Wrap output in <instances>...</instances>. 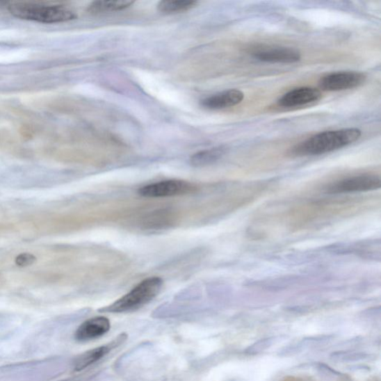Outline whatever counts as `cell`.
<instances>
[{
	"instance_id": "1",
	"label": "cell",
	"mask_w": 381,
	"mask_h": 381,
	"mask_svg": "<svg viewBox=\"0 0 381 381\" xmlns=\"http://www.w3.org/2000/svg\"><path fill=\"white\" fill-rule=\"evenodd\" d=\"M362 131L357 129H345L320 133L296 145L295 156L321 155L341 149L358 140Z\"/></svg>"
},
{
	"instance_id": "2",
	"label": "cell",
	"mask_w": 381,
	"mask_h": 381,
	"mask_svg": "<svg viewBox=\"0 0 381 381\" xmlns=\"http://www.w3.org/2000/svg\"><path fill=\"white\" fill-rule=\"evenodd\" d=\"M163 281L160 277L147 278L111 305L99 310L101 313L120 314L139 310L160 293Z\"/></svg>"
},
{
	"instance_id": "3",
	"label": "cell",
	"mask_w": 381,
	"mask_h": 381,
	"mask_svg": "<svg viewBox=\"0 0 381 381\" xmlns=\"http://www.w3.org/2000/svg\"><path fill=\"white\" fill-rule=\"evenodd\" d=\"M8 10L17 18L44 24L67 22L77 17L74 10L60 5L13 3L8 6Z\"/></svg>"
},
{
	"instance_id": "4",
	"label": "cell",
	"mask_w": 381,
	"mask_h": 381,
	"mask_svg": "<svg viewBox=\"0 0 381 381\" xmlns=\"http://www.w3.org/2000/svg\"><path fill=\"white\" fill-rule=\"evenodd\" d=\"M196 189L195 185L189 182L169 179L144 186L139 189L138 193L144 197L160 198L192 194Z\"/></svg>"
},
{
	"instance_id": "5",
	"label": "cell",
	"mask_w": 381,
	"mask_h": 381,
	"mask_svg": "<svg viewBox=\"0 0 381 381\" xmlns=\"http://www.w3.org/2000/svg\"><path fill=\"white\" fill-rule=\"evenodd\" d=\"M380 178L373 174H364L346 177L326 188L331 194L368 192L380 188Z\"/></svg>"
},
{
	"instance_id": "6",
	"label": "cell",
	"mask_w": 381,
	"mask_h": 381,
	"mask_svg": "<svg viewBox=\"0 0 381 381\" xmlns=\"http://www.w3.org/2000/svg\"><path fill=\"white\" fill-rule=\"evenodd\" d=\"M366 76L364 73L343 72L330 74L320 81V87L327 91L352 89L362 86Z\"/></svg>"
},
{
	"instance_id": "7",
	"label": "cell",
	"mask_w": 381,
	"mask_h": 381,
	"mask_svg": "<svg viewBox=\"0 0 381 381\" xmlns=\"http://www.w3.org/2000/svg\"><path fill=\"white\" fill-rule=\"evenodd\" d=\"M111 327L108 318L105 316H95L83 322L75 334L79 342H86L99 338L107 334Z\"/></svg>"
},
{
	"instance_id": "8",
	"label": "cell",
	"mask_w": 381,
	"mask_h": 381,
	"mask_svg": "<svg viewBox=\"0 0 381 381\" xmlns=\"http://www.w3.org/2000/svg\"><path fill=\"white\" fill-rule=\"evenodd\" d=\"M128 335L122 334L108 345H104L97 348L91 349L79 355L74 363V368L79 372L86 368L95 363H97L103 357L107 355L112 349L120 346L127 340Z\"/></svg>"
},
{
	"instance_id": "9",
	"label": "cell",
	"mask_w": 381,
	"mask_h": 381,
	"mask_svg": "<svg viewBox=\"0 0 381 381\" xmlns=\"http://www.w3.org/2000/svg\"><path fill=\"white\" fill-rule=\"evenodd\" d=\"M322 98L319 90L312 88H296L284 94L278 104L283 108H295L318 102Z\"/></svg>"
},
{
	"instance_id": "10",
	"label": "cell",
	"mask_w": 381,
	"mask_h": 381,
	"mask_svg": "<svg viewBox=\"0 0 381 381\" xmlns=\"http://www.w3.org/2000/svg\"><path fill=\"white\" fill-rule=\"evenodd\" d=\"M264 62L292 63L301 59L300 52L293 48L274 47L259 49L252 54Z\"/></svg>"
},
{
	"instance_id": "11",
	"label": "cell",
	"mask_w": 381,
	"mask_h": 381,
	"mask_svg": "<svg viewBox=\"0 0 381 381\" xmlns=\"http://www.w3.org/2000/svg\"><path fill=\"white\" fill-rule=\"evenodd\" d=\"M245 95L238 90H229L211 95L202 101L204 108L210 110H222L240 104Z\"/></svg>"
},
{
	"instance_id": "12",
	"label": "cell",
	"mask_w": 381,
	"mask_h": 381,
	"mask_svg": "<svg viewBox=\"0 0 381 381\" xmlns=\"http://www.w3.org/2000/svg\"><path fill=\"white\" fill-rule=\"evenodd\" d=\"M133 1L131 0H109V1H95L88 7V12L92 15L117 12L129 8Z\"/></svg>"
},
{
	"instance_id": "13",
	"label": "cell",
	"mask_w": 381,
	"mask_h": 381,
	"mask_svg": "<svg viewBox=\"0 0 381 381\" xmlns=\"http://www.w3.org/2000/svg\"><path fill=\"white\" fill-rule=\"evenodd\" d=\"M225 153V148L219 147L200 152L190 157V163L195 167H202L215 163Z\"/></svg>"
},
{
	"instance_id": "14",
	"label": "cell",
	"mask_w": 381,
	"mask_h": 381,
	"mask_svg": "<svg viewBox=\"0 0 381 381\" xmlns=\"http://www.w3.org/2000/svg\"><path fill=\"white\" fill-rule=\"evenodd\" d=\"M195 0H165L158 5V10L164 14H175L186 12L194 8Z\"/></svg>"
},
{
	"instance_id": "15",
	"label": "cell",
	"mask_w": 381,
	"mask_h": 381,
	"mask_svg": "<svg viewBox=\"0 0 381 381\" xmlns=\"http://www.w3.org/2000/svg\"><path fill=\"white\" fill-rule=\"evenodd\" d=\"M35 261L36 258L33 254L22 253L16 258L15 262L17 266L24 268L31 266Z\"/></svg>"
}]
</instances>
